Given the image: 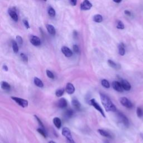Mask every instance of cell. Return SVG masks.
<instances>
[{
  "label": "cell",
  "instance_id": "6da1fadb",
  "mask_svg": "<svg viewBox=\"0 0 143 143\" xmlns=\"http://www.w3.org/2000/svg\"><path fill=\"white\" fill-rule=\"evenodd\" d=\"M100 98L102 105H103L106 111L107 112H116L117 111L116 106L112 102L111 99L107 95L100 93Z\"/></svg>",
  "mask_w": 143,
  "mask_h": 143
},
{
  "label": "cell",
  "instance_id": "7a4b0ae2",
  "mask_svg": "<svg viewBox=\"0 0 143 143\" xmlns=\"http://www.w3.org/2000/svg\"><path fill=\"white\" fill-rule=\"evenodd\" d=\"M62 135L66 138L69 143H76L74 141L73 138L72 136L71 130L68 127H64L63 128L62 130Z\"/></svg>",
  "mask_w": 143,
  "mask_h": 143
},
{
  "label": "cell",
  "instance_id": "3957f363",
  "mask_svg": "<svg viewBox=\"0 0 143 143\" xmlns=\"http://www.w3.org/2000/svg\"><path fill=\"white\" fill-rule=\"evenodd\" d=\"M117 116L118 119L121 123L123 124L125 127H128L129 126V120L126 116L124 115L123 113L120 112H117Z\"/></svg>",
  "mask_w": 143,
  "mask_h": 143
},
{
  "label": "cell",
  "instance_id": "277c9868",
  "mask_svg": "<svg viewBox=\"0 0 143 143\" xmlns=\"http://www.w3.org/2000/svg\"><path fill=\"white\" fill-rule=\"evenodd\" d=\"M11 98L12 100H13L15 102H16L20 106L24 107V108L28 106V104H29V103H28L27 100H26V99L16 97H11Z\"/></svg>",
  "mask_w": 143,
  "mask_h": 143
},
{
  "label": "cell",
  "instance_id": "5b68a950",
  "mask_svg": "<svg viewBox=\"0 0 143 143\" xmlns=\"http://www.w3.org/2000/svg\"><path fill=\"white\" fill-rule=\"evenodd\" d=\"M89 103L91 105V106H94V108H96V110H97V111H98L99 112L101 113V114L102 115V116H103L104 117H106V116L105 115V113H104V111L102 108L100 106L98 103H97V102L96 101V100L94 99H92L91 100L89 101Z\"/></svg>",
  "mask_w": 143,
  "mask_h": 143
},
{
  "label": "cell",
  "instance_id": "8992f818",
  "mask_svg": "<svg viewBox=\"0 0 143 143\" xmlns=\"http://www.w3.org/2000/svg\"><path fill=\"white\" fill-rule=\"evenodd\" d=\"M120 101L122 105L125 106L127 108H131L133 107V103L131 102L126 97H121Z\"/></svg>",
  "mask_w": 143,
  "mask_h": 143
},
{
  "label": "cell",
  "instance_id": "52a82bcc",
  "mask_svg": "<svg viewBox=\"0 0 143 143\" xmlns=\"http://www.w3.org/2000/svg\"><path fill=\"white\" fill-rule=\"evenodd\" d=\"M92 7V4L88 0H84L83 2L80 4V9L83 11L89 10Z\"/></svg>",
  "mask_w": 143,
  "mask_h": 143
},
{
  "label": "cell",
  "instance_id": "ba28073f",
  "mask_svg": "<svg viewBox=\"0 0 143 143\" xmlns=\"http://www.w3.org/2000/svg\"><path fill=\"white\" fill-rule=\"evenodd\" d=\"M30 41L34 46H38L41 44V40L38 36L35 35H31L30 37Z\"/></svg>",
  "mask_w": 143,
  "mask_h": 143
},
{
  "label": "cell",
  "instance_id": "9c48e42d",
  "mask_svg": "<svg viewBox=\"0 0 143 143\" xmlns=\"http://www.w3.org/2000/svg\"><path fill=\"white\" fill-rule=\"evenodd\" d=\"M112 86L113 89L115 91L117 92H122L123 91V88H122V85L120 82L117 81H113L112 83Z\"/></svg>",
  "mask_w": 143,
  "mask_h": 143
},
{
  "label": "cell",
  "instance_id": "30bf717a",
  "mask_svg": "<svg viewBox=\"0 0 143 143\" xmlns=\"http://www.w3.org/2000/svg\"><path fill=\"white\" fill-rule=\"evenodd\" d=\"M61 50L64 55L66 56V57H68V58L71 57L73 55V53L71 50L69 48L67 47V46H63Z\"/></svg>",
  "mask_w": 143,
  "mask_h": 143
},
{
  "label": "cell",
  "instance_id": "8fae6325",
  "mask_svg": "<svg viewBox=\"0 0 143 143\" xmlns=\"http://www.w3.org/2000/svg\"><path fill=\"white\" fill-rule=\"evenodd\" d=\"M8 12L9 15H10L11 18L12 20L15 22H17L18 21V16L17 15L16 11L12 9H9L8 10Z\"/></svg>",
  "mask_w": 143,
  "mask_h": 143
},
{
  "label": "cell",
  "instance_id": "7c38bea8",
  "mask_svg": "<svg viewBox=\"0 0 143 143\" xmlns=\"http://www.w3.org/2000/svg\"><path fill=\"white\" fill-rule=\"evenodd\" d=\"M120 83L121 84V85H122V88H123V89L124 90H125V91H129L131 89V85H130V83L127 81V80H121Z\"/></svg>",
  "mask_w": 143,
  "mask_h": 143
},
{
  "label": "cell",
  "instance_id": "4fadbf2b",
  "mask_svg": "<svg viewBox=\"0 0 143 143\" xmlns=\"http://www.w3.org/2000/svg\"><path fill=\"white\" fill-rule=\"evenodd\" d=\"M66 91L69 94H74V91H75V88H74V85L72 84L71 83H68L66 85Z\"/></svg>",
  "mask_w": 143,
  "mask_h": 143
},
{
  "label": "cell",
  "instance_id": "5bb4252c",
  "mask_svg": "<svg viewBox=\"0 0 143 143\" xmlns=\"http://www.w3.org/2000/svg\"><path fill=\"white\" fill-rule=\"evenodd\" d=\"M67 105H68L67 101L66 99L64 98H62L60 99L58 101V103H57V106H58V107L61 108H66V107L67 106Z\"/></svg>",
  "mask_w": 143,
  "mask_h": 143
},
{
  "label": "cell",
  "instance_id": "9a60e30c",
  "mask_svg": "<svg viewBox=\"0 0 143 143\" xmlns=\"http://www.w3.org/2000/svg\"><path fill=\"white\" fill-rule=\"evenodd\" d=\"M46 27L49 33L53 36H54L56 34V30L55 27L52 25L46 24Z\"/></svg>",
  "mask_w": 143,
  "mask_h": 143
},
{
  "label": "cell",
  "instance_id": "2e32d148",
  "mask_svg": "<svg viewBox=\"0 0 143 143\" xmlns=\"http://www.w3.org/2000/svg\"><path fill=\"white\" fill-rule=\"evenodd\" d=\"M72 105L76 110H80L81 107V104L79 102V101L76 98H73L72 101Z\"/></svg>",
  "mask_w": 143,
  "mask_h": 143
},
{
  "label": "cell",
  "instance_id": "e0dca14e",
  "mask_svg": "<svg viewBox=\"0 0 143 143\" xmlns=\"http://www.w3.org/2000/svg\"><path fill=\"white\" fill-rule=\"evenodd\" d=\"M108 62V65L112 68H114V69H119L121 68L120 65L115 63V62L112 61V60H110V59L108 60V62Z\"/></svg>",
  "mask_w": 143,
  "mask_h": 143
},
{
  "label": "cell",
  "instance_id": "ac0fdd59",
  "mask_svg": "<svg viewBox=\"0 0 143 143\" xmlns=\"http://www.w3.org/2000/svg\"><path fill=\"white\" fill-rule=\"evenodd\" d=\"M53 122L54 124V125L58 129H60L62 125V122L60 119L59 117H54L53 120Z\"/></svg>",
  "mask_w": 143,
  "mask_h": 143
},
{
  "label": "cell",
  "instance_id": "d6986e66",
  "mask_svg": "<svg viewBox=\"0 0 143 143\" xmlns=\"http://www.w3.org/2000/svg\"><path fill=\"white\" fill-rule=\"evenodd\" d=\"M118 49H119V53L120 55L123 56L125 54V45L123 43H121L118 46Z\"/></svg>",
  "mask_w": 143,
  "mask_h": 143
},
{
  "label": "cell",
  "instance_id": "ffe728a7",
  "mask_svg": "<svg viewBox=\"0 0 143 143\" xmlns=\"http://www.w3.org/2000/svg\"><path fill=\"white\" fill-rule=\"evenodd\" d=\"M34 83H35V85H36V86L42 88L43 87V86H44V84H43V82H42L41 80H40L38 77L34 78Z\"/></svg>",
  "mask_w": 143,
  "mask_h": 143
},
{
  "label": "cell",
  "instance_id": "44dd1931",
  "mask_svg": "<svg viewBox=\"0 0 143 143\" xmlns=\"http://www.w3.org/2000/svg\"><path fill=\"white\" fill-rule=\"evenodd\" d=\"M1 88H2V89H3L4 90H5V91H9V90H10L11 88L10 85H9L7 82H5V81L1 82Z\"/></svg>",
  "mask_w": 143,
  "mask_h": 143
},
{
  "label": "cell",
  "instance_id": "7402d4cb",
  "mask_svg": "<svg viewBox=\"0 0 143 143\" xmlns=\"http://www.w3.org/2000/svg\"><path fill=\"white\" fill-rule=\"evenodd\" d=\"M98 132L102 136L108 138H112V136L111 135V134H110L108 132L105 131V130H102V129H98Z\"/></svg>",
  "mask_w": 143,
  "mask_h": 143
},
{
  "label": "cell",
  "instance_id": "603a6c76",
  "mask_svg": "<svg viewBox=\"0 0 143 143\" xmlns=\"http://www.w3.org/2000/svg\"><path fill=\"white\" fill-rule=\"evenodd\" d=\"M12 49L14 53H18V43L15 40H12Z\"/></svg>",
  "mask_w": 143,
  "mask_h": 143
},
{
  "label": "cell",
  "instance_id": "cb8c5ba5",
  "mask_svg": "<svg viewBox=\"0 0 143 143\" xmlns=\"http://www.w3.org/2000/svg\"><path fill=\"white\" fill-rule=\"evenodd\" d=\"M48 13L49 14V16L50 17H52V18H54L56 15V12L55 10L52 7H50V6L48 9Z\"/></svg>",
  "mask_w": 143,
  "mask_h": 143
},
{
  "label": "cell",
  "instance_id": "d4e9b609",
  "mask_svg": "<svg viewBox=\"0 0 143 143\" xmlns=\"http://www.w3.org/2000/svg\"><path fill=\"white\" fill-rule=\"evenodd\" d=\"M94 21L97 23H100L103 21V18L101 15H96L94 17Z\"/></svg>",
  "mask_w": 143,
  "mask_h": 143
},
{
  "label": "cell",
  "instance_id": "484cf974",
  "mask_svg": "<svg viewBox=\"0 0 143 143\" xmlns=\"http://www.w3.org/2000/svg\"><path fill=\"white\" fill-rule=\"evenodd\" d=\"M136 114L138 117L141 118L143 116V108L141 107H138L136 109Z\"/></svg>",
  "mask_w": 143,
  "mask_h": 143
},
{
  "label": "cell",
  "instance_id": "4316f807",
  "mask_svg": "<svg viewBox=\"0 0 143 143\" xmlns=\"http://www.w3.org/2000/svg\"><path fill=\"white\" fill-rule=\"evenodd\" d=\"M74 112L72 109H68L66 110V112H65V115H66L67 117H72V116L73 115Z\"/></svg>",
  "mask_w": 143,
  "mask_h": 143
},
{
  "label": "cell",
  "instance_id": "83f0119b",
  "mask_svg": "<svg viewBox=\"0 0 143 143\" xmlns=\"http://www.w3.org/2000/svg\"><path fill=\"white\" fill-rule=\"evenodd\" d=\"M101 85L103 87H105L106 88H109L110 87V83L108 82V80H101Z\"/></svg>",
  "mask_w": 143,
  "mask_h": 143
},
{
  "label": "cell",
  "instance_id": "f1b7e54d",
  "mask_svg": "<svg viewBox=\"0 0 143 143\" xmlns=\"http://www.w3.org/2000/svg\"><path fill=\"white\" fill-rule=\"evenodd\" d=\"M64 93V89L61 88V89H59L56 91L55 95L57 97H61V96H63Z\"/></svg>",
  "mask_w": 143,
  "mask_h": 143
},
{
  "label": "cell",
  "instance_id": "f546056e",
  "mask_svg": "<svg viewBox=\"0 0 143 143\" xmlns=\"http://www.w3.org/2000/svg\"><path fill=\"white\" fill-rule=\"evenodd\" d=\"M116 27L119 29H121V30H122L125 28V26H124V24H123V22L121 21H118L117 22V26H116Z\"/></svg>",
  "mask_w": 143,
  "mask_h": 143
},
{
  "label": "cell",
  "instance_id": "4dcf8cb0",
  "mask_svg": "<svg viewBox=\"0 0 143 143\" xmlns=\"http://www.w3.org/2000/svg\"><path fill=\"white\" fill-rule=\"evenodd\" d=\"M20 57H21V59L25 63H27L28 62V57L24 53H21L20 54Z\"/></svg>",
  "mask_w": 143,
  "mask_h": 143
},
{
  "label": "cell",
  "instance_id": "1f68e13d",
  "mask_svg": "<svg viewBox=\"0 0 143 143\" xmlns=\"http://www.w3.org/2000/svg\"><path fill=\"white\" fill-rule=\"evenodd\" d=\"M37 131H38V133L40 134H41L42 136H43V137L45 138H46V134L45 133V131L44 130L42 129H41V128H39V129H37Z\"/></svg>",
  "mask_w": 143,
  "mask_h": 143
},
{
  "label": "cell",
  "instance_id": "d6a6232c",
  "mask_svg": "<svg viewBox=\"0 0 143 143\" xmlns=\"http://www.w3.org/2000/svg\"><path fill=\"white\" fill-rule=\"evenodd\" d=\"M16 39L17 40V43H18V44L20 45H21L23 44V39H22V38L20 36H19V35L16 36Z\"/></svg>",
  "mask_w": 143,
  "mask_h": 143
},
{
  "label": "cell",
  "instance_id": "836d02e7",
  "mask_svg": "<svg viewBox=\"0 0 143 143\" xmlns=\"http://www.w3.org/2000/svg\"><path fill=\"white\" fill-rule=\"evenodd\" d=\"M46 75H47V76L49 78H51V79L54 78V76L52 72L50 71L49 70H46Z\"/></svg>",
  "mask_w": 143,
  "mask_h": 143
},
{
  "label": "cell",
  "instance_id": "e575fe53",
  "mask_svg": "<svg viewBox=\"0 0 143 143\" xmlns=\"http://www.w3.org/2000/svg\"><path fill=\"white\" fill-rule=\"evenodd\" d=\"M34 117H35V119H36L37 121H38V123H39V125L40 126V127H43V128H44V125H43V122H42V121L41 120H40V119H39V118L38 116H36V115H34Z\"/></svg>",
  "mask_w": 143,
  "mask_h": 143
},
{
  "label": "cell",
  "instance_id": "d590c367",
  "mask_svg": "<svg viewBox=\"0 0 143 143\" xmlns=\"http://www.w3.org/2000/svg\"><path fill=\"white\" fill-rule=\"evenodd\" d=\"M73 51L76 53H80V49H79V47L77 45H74L73 46Z\"/></svg>",
  "mask_w": 143,
  "mask_h": 143
},
{
  "label": "cell",
  "instance_id": "8d00e7d4",
  "mask_svg": "<svg viewBox=\"0 0 143 143\" xmlns=\"http://www.w3.org/2000/svg\"><path fill=\"white\" fill-rule=\"evenodd\" d=\"M23 23H24L26 29H29L30 28V25H29V22L26 20H23Z\"/></svg>",
  "mask_w": 143,
  "mask_h": 143
},
{
  "label": "cell",
  "instance_id": "74e56055",
  "mask_svg": "<svg viewBox=\"0 0 143 143\" xmlns=\"http://www.w3.org/2000/svg\"><path fill=\"white\" fill-rule=\"evenodd\" d=\"M71 1V4L72 6H76L77 4V0H70Z\"/></svg>",
  "mask_w": 143,
  "mask_h": 143
},
{
  "label": "cell",
  "instance_id": "f35d334b",
  "mask_svg": "<svg viewBox=\"0 0 143 143\" xmlns=\"http://www.w3.org/2000/svg\"><path fill=\"white\" fill-rule=\"evenodd\" d=\"M124 12H125V15H127V16H131V12H130L129 11H128V10H125V11H124Z\"/></svg>",
  "mask_w": 143,
  "mask_h": 143
},
{
  "label": "cell",
  "instance_id": "ab89813d",
  "mask_svg": "<svg viewBox=\"0 0 143 143\" xmlns=\"http://www.w3.org/2000/svg\"><path fill=\"white\" fill-rule=\"evenodd\" d=\"M3 69L4 70V71H8V70H9V68H8V67H7V66H6V65H4V66H3Z\"/></svg>",
  "mask_w": 143,
  "mask_h": 143
},
{
  "label": "cell",
  "instance_id": "60d3db41",
  "mask_svg": "<svg viewBox=\"0 0 143 143\" xmlns=\"http://www.w3.org/2000/svg\"><path fill=\"white\" fill-rule=\"evenodd\" d=\"M73 36H74V37H75V38H77V37L78 33L76 31H74L73 32Z\"/></svg>",
  "mask_w": 143,
  "mask_h": 143
},
{
  "label": "cell",
  "instance_id": "b9f144b4",
  "mask_svg": "<svg viewBox=\"0 0 143 143\" xmlns=\"http://www.w3.org/2000/svg\"><path fill=\"white\" fill-rule=\"evenodd\" d=\"M113 2L119 4V3H120L121 1H122V0H113Z\"/></svg>",
  "mask_w": 143,
  "mask_h": 143
},
{
  "label": "cell",
  "instance_id": "7bdbcfd3",
  "mask_svg": "<svg viewBox=\"0 0 143 143\" xmlns=\"http://www.w3.org/2000/svg\"><path fill=\"white\" fill-rule=\"evenodd\" d=\"M140 137L141 139L143 140V133H140Z\"/></svg>",
  "mask_w": 143,
  "mask_h": 143
},
{
  "label": "cell",
  "instance_id": "ee69618b",
  "mask_svg": "<svg viewBox=\"0 0 143 143\" xmlns=\"http://www.w3.org/2000/svg\"><path fill=\"white\" fill-rule=\"evenodd\" d=\"M105 143H110V142L108 140H105Z\"/></svg>",
  "mask_w": 143,
  "mask_h": 143
},
{
  "label": "cell",
  "instance_id": "f6af8a7d",
  "mask_svg": "<svg viewBox=\"0 0 143 143\" xmlns=\"http://www.w3.org/2000/svg\"><path fill=\"white\" fill-rule=\"evenodd\" d=\"M49 143H55L54 142V141H50Z\"/></svg>",
  "mask_w": 143,
  "mask_h": 143
},
{
  "label": "cell",
  "instance_id": "bcb514c9",
  "mask_svg": "<svg viewBox=\"0 0 143 143\" xmlns=\"http://www.w3.org/2000/svg\"><path fill=\"white\" fill-rule=\"evenodd\" d=\"M44 1H47V0H44Z\"/></svg>",
  "mask_w": 143,
  "mask_h": 143
}]
</instances>
